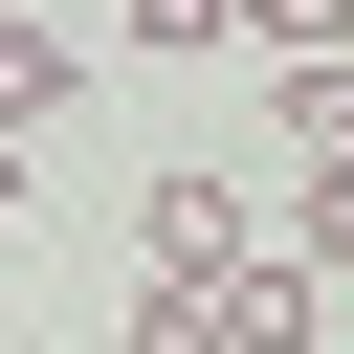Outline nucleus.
I'll return each mask as SVG.
<instances>
[{
  "label": "nucleus",
  "mask_w": 354,
  "mask_h": 354,
  "mask_svg": "<svg viewBox=\"0 0 354 354\" xmlns=\"http://www.w3.org/2000/svg\"><path fill=\"white\" fill-rule=\"evenodd\" d=\"M243 243H266V199H243V177H155V199H133V266H155V288H221Z\"/></svg>",
  "instance_id": "f257e3e1"
},
{
  "label": "nucleus",
  "mask_w": 354,
  "mask_h": 354,
  "mask_svg": "<svg viewBox=\"0 0 354 354\" xmlns=\"http://www.w3.org/2000/svg\"><path fill=\"white\" fill-rule=\"evenodd\" d=\"M221 354H332V288H310L288 243H243V266H221Z\"/></svg>",
  "instance_id": "f03ea898"
},
{
  "label": "nucleus",
  "mask_w": 354,
  "mask_h": 354,
  "mask_svg": "<svg viewBox=\"0 0 354 354\" xmlns=\"http://www.w3.org/2000/svg\"><path fill=\"white\" fill-rule=\"evenodd\" d=\"M266 133L288 155H354V44H266Z\"/></svg>",
  "instance_id": "7ed1b4c3"
},
{
  "label": "nucleus",
  "mask_w": 354,
  "mask_h": 354,
  "mask_svg": "<svg viewBox=\"0 0 354 354\" xmlns=\"http://www.w3.org/2000/svg\"><path fill=\"white\" fill-rule=\"evenodd\" d=\"M266 243H288L310 288H354V155H288V199H266Z\"/></svg>",
  "instance_id": "20e7f679"
},
{
  "label": "nucleus",
  "mask_w": 354,
  "mask_h": 354,
  "mask_svg": "<svg viewBox=\"0 0 354 354\" xmlns=\"http://www.w3.org/2000/svg\"><path fill=\"white\" fill-rule=\"evenodd\" d=\"M66 88H88V22H22V0H0V133H44Z\"/></svg>",
  "instance_id": "39448f33"
},
{
  "label": "nucleus",
  "mask_w": 354,
  "mask_h": 354,
  "mask_svg": "<svg viewBox=\"0 0 354 354\" xmlns=\"http://www.w3.org/2000/svg\"><path fill=\"white\" fill-rule=\"evenodd\" d=\"M88 44H155V66H177V44H243V0H111Z\"/></svg>",
  "instance_id": "423d86ee"
},
{
  "label": "nucleus",
  "mask_w": 354,
  "mask_h": 354,
  "mask_svg": "<svg viewBox=\"0 0 354 354\" xmlns=\"http://www.w3.org/2000/svg\"><path fill=\"white\" fill-rule=\"evenodd\" d=\"M133 354H221V288H133Z\"/></svg>",
  "instance_id": "0eeeda50"
},
{
  "label": "nucleus",
  "mask_w": 354,
  "mask_h": 354,
  "mask_svg": "<svg viewBox=\"0 0 354 354\" xmlns=\"http://www.w3.org/2000/svg\"><path fill=\"white\" fill-rule=\"evenodd\" d=\"M0 221H22V133H0Z\"/></svg>",
  "instance_id": "6e6552de"
}]
</instances>
